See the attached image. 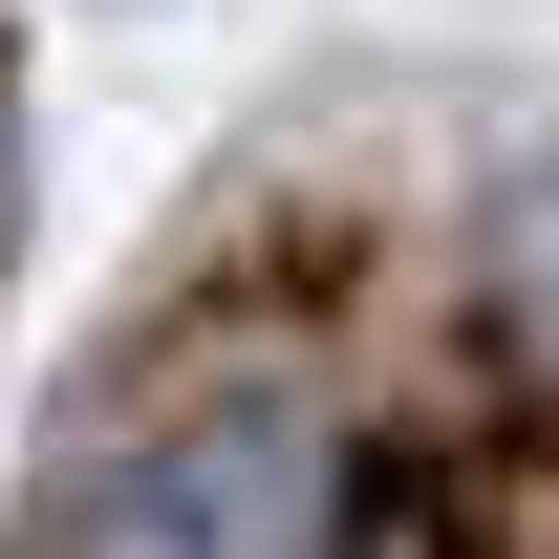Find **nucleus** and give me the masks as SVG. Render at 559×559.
I'll use <instances>...</instances> for the list:
<instances>
[{
	"label": "nucleus",
	"mask_w": 559,
	"mask_h": 559,
	"mask_svg": "<svg viewBox=\"0 0 559 559\" xmlns=\"http://www.w3.org/2000/svg\"><path fill=\"white\" fill-rule=\"evenodd\" d=\"M495 280H516V345L559 366V173H538V194H516V237H495Z\"/></svg>",
	"instance_id": "f03ea898"
},
{
	"label": "nucleus",
	"mask_w": 559,
	"mask_h": 559,
	"mask_svg": "<svg viewBox=\"0 0 559 559\" xmlns=\"http://www.w3.org/2000/svg\"><path fill=\"white\" fill-rule=\"evenodd\" d=\"M66 559H345V430L280 366H215L66 474Z\"/></svg>",
	"instance_id": "f257e3e1"
}]
</instances>
